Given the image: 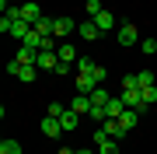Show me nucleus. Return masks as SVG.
Masks as SVG:
<instances>
[{
  "label": "nucleus",
  "mask_w": 157,
  "mask_h": 154,
  "mask_svg": "<svg viewBox=\"0 0 157 154\" xmlns=\"http://www.w3.org/2000/svg\"><path fill=\"white\" fill-rule=\"evenodd\" d=\"M140 42V32H136L133 21H122L119 25V46H136Z\"/></svg>",
  "instance_id": "obj_1"
},
{
  "label": "nucleus",
  "mask_w": 157,
  "mask_h": 154,
  "mask_svg": "<svg viewBox=\"0 0 157 154\" xmlns=\"http://www.w3.org/2000/svg\"><path fill=\"white\" fill-rule=\"evenodd\" d=\"M7 74H11V77H17V81H35V63H32V67H21V63H7Z\"/></svg>",
  "instance_id": "obj_2"
},
{
  "label": "nucleus",
  "mask_w": 157,
  "mask_h": 154,
  "mask_svg": "<svg viewBox=\"0 0 157 154\" xmlns=\"http://www.w3.org/2000/svg\"><path fill=\"white\" fill-rule=\"evenodd\" d=\"M35 63H39V70H56L59 67V56H56V49H42Z\"/></svg>",
  "instance_id": "obj_3"
},
{
  "label": "nucleus",
  "mask_w": 157,
  "mask_h": 154,
  "mask_svg": "<svg viewBox=\"0 0 157 154\" xmlns=\"http://www.w3.org/2000/svg\"><path fill=\"white\" fill-rule=\"evenodd\" d=\"M122 112H126V102H122V95H112V98H108V105H105V116H108V119H119Z\"/></svg>",
  "instance_id": "obj_4"
},
{
  "label": "nucleus",
  "mask_w": 157,
  "mask_h": 154,
  "mask_svg": "<svg viewBox=\"0 0 157 154\" xmlns=\"http://www.w3.org/2000/svg\"><path fill=\"white\" fill-rule=\"evenodd\" d=\"M21 18H25V21H28L32 28H35V21H39V18H42L39 4H35V0H25V4H21Z\"/></svg>",
  "instance_id": "obj_5"
},
{
  "label": "nucleus",
  "mask_w": 157,
  "mask_h": 154,
  "mask_svg": "<svg viewBox=\"0 0 157 154\" xmlns=\"http://www.w3.org/2000/svg\"><path fill=\"white\" fill-rule=\"evenodd\" d=\"M77 32H80V35H84V39H87V42H94V39H98V35H105V32H101V28H98V25H94V18H87V21H80V25H77Z\"/></svg>",
  "instance_id": "obj_6"
},
{
  "label": "nucleus",
  "mask_w": 157,
  "mask_h": 154,
  "mask_svg": "<svg viewBox=\"0 0 157 154\" xmlns=\"http://www.w3.org/2000/svg\"><path fill=\"white\" fill-rule=\"evenodd\" d=\"M35 60H39V53H35V49H28V46H21V49L14 53V63H21V67H32ZM35 67H39V63H35Z\"/></svg>",
  "instance_id": "obj_7"
},
{
  "label": "nucleus",
  "mask_w": 157,
  "mask_h": 154,
  "mask_svg": "<svg viewBox=\"0 0 157 154\" xmlns=\"http://www.w3.org/2000/svg\"><path fill=\"white\" fill-rule=\"evenodd\" d=\"M101 130H105L112 140H122V137H126V126L119 123V119H105V123H101Z\"/></svg>",
  "instance_id": "obj_8"
},
{
  "label": "nucleus",
  "mask_w": 157,
  "mask_h": 154,
  "mask_svg": "<svg viewBox=\"0 0 157 154\" xmlns=\"http://www.w3.org/2000/svg\"><path fill=\"white\" fill-rule=\"evenodd\" d=\"M94 88H101L98 81H94V74H77V91L80 95H91Z\"/></svg>",
  "instance_id": "obj_9"
},
{
  "label": "nucleus",
  "mask_w": 157,
  "mask_h": 154,
  "mask_svg": "<svg viewBox=\"0 0 157 154\" xmlns=\"http://www.w3.org/2000/svg\"><path fill=\"white\" fill-rule=\"evenodd\" d=\"M70 109L80 112V116H91V109H94V105H91V95H80V91H77V98L70 102Z\"/></svg>",
  "instance_id": "obj_10"
},
{
  "label": "nucleus",
  "mask_w": 157,
  "mask_h": 154,
  "mask_svg": "<svg viewBox=\"0 0 157 154\" xmlns=\"http://www.w3.org/2000/svg\"><path fill=\"white\" fill-rule=\"evenodd\" d=\"M42 133H45V137H59V133H63V123L56 119V116H45V119H42Z\"/></svg>",
  "instance_id": "obj_11"
},
{
  "label": "nucleus",
  "mask_w": 157,
  "mask_h": 154,
  "mask_svg": "<svg viewBox=\"0 0 157 154\" xmlns=\"http://www.w3.org/2000/svg\"><path fill=\"white\" fill-rule=\"evenodd\" d=\"M73 28H77V21H73V18H56V32H52V35H56V39H67Z\"/></svg>",
  "instance_id": "obj_12"
},
{
  "label": "nucleus",
  "mask_w": 157,
  "mask_h": 154,
  "mask_svg": "<svg viewBox=\"0 0 157 154\" xmlns=\"http://www.w3.org/2000/svg\"><path fill=\"white\" fill-rule=\"evenodd\" d=\"M56 56H59V63H77V49H73L70 42H59V46H56Z\"/></svg>",
  "instance_id": "obj_13"
},
{
  "label": "nucleus",
  "mask_w": 157,
  "mask_h": 154,
  "mask_svg": "<svg viewBox=\"0 0 157 154\" xmlns=\"http://www.w3.org/2000/svg\"><path fill=\"white\" fill-rule=\"evenodd\" d=\"M35 32L39 35H52L56 32V18H39V21H35ZM52 39H56V35H52Z\"/></svg>",
  "instance_id": "obj_14"
},
{
  "label": "nucleus",
  "mask_w": 157,
  "mask_h": 154,
  "mask_svg": "<svg viewBox=\"0 0 157 154\" xmlns=\"http://www.w3.org/2000/svg\"><path fill=\"white\" fill-rule=\"evenodd\" d=\"M119 123L126 126V133H129V130H136V123H140V112H136V109H126V112L119 116Z\"/></svg>",
  "instance_id": "obj_15"
},
{
  "label": "nucleus",
  "mask_w": 157,
  "mask_h": 154,
  "mask_svg": "<svg viewBox=\"0 0 157 154\" xmlns=\"http://www.w3.org/2000/svg\"><path fill=\"white\" fill-rule=\"evenodd\" d=\"M94 25H98L101 32H112V28H115V14H112V11H101V14L94 18Z\"/></svg>",
  "instance_id": "obj_16"
},
{
  "label": "nucleus",
  "mask_w": 157,
  "mask_h": 154,
  "mask_svg": "<svg viewBox=\"0 0 157 154\" xmlns=\"http://www.w3.org/2000/svg\"><path fill=\"white\" fill-rule=\"evenodd\" d=\"M59 123H63V130H77V123H80V112H73V109H67V112L59 116Z\"/></svg>",
  "instance_id": "obj_17"
},
{
  "label": "nucleus",
  "mask_w": 157,
  "mask_h": 154,
  "mask_svg": "<svg viewBox=\"0 0 157 154\" xmlns=\"http://www.w3.org/2000/svg\"><path fill=\"white\" fill-rule=\"evenodd\" d=\"M42 39H45V35H39V32L32 28V32L21 39V46H28V49H35V53H39V49H42Z\"/></svg>",
  "instance_id": "obj_18"
},
{
  "label": "nucleus",
  "mask_w": 157,
  "mask_h": 154,
  "mask_svg": "<svg viewBox=\"0 0 157 154\" xmlns=\"http://www.w3.org/2000/svg\"><path fill=\"white\" fill-rule=\"evenodd\" d=\"M28 32H32V25L25 21V18H21V21H14V25H11V39H17V42H21V39H25Z\"/></svg>",
  "instance_id": "obj_19"
},
{
  "label": "nucleus",
  "mask_w": 157,
  "mask_h": 154,
  "mask_svg": "<svg viewBox=\"0 0 157 154\" xmlns=\"http://www.w3.org/2000/svg\"><path fill=\"white\" fill-rule=\"evenodd\" d=\"M140 95H143V109H150V105L157 102V84H150V88H140Z\"/></svg>",
  "instance_id": "obj_20"
},
{
  "label": "nucleus",
  "mask_w": 157,
  "mask_h": 154,
  "mask_svg": "<svg viewBox=\"0 0 157 154\" xmlns=\"http://www.w3.org/2000/svg\"><path fill=\"white\" fill-rule=\"evenodd\" d=\"M73 67H77V74H91L98 63H91V56H77V63H73Z\"/></svg>",
  "instance_id": "obj_21"
},
{
  "label": "nucleus",
  "mask_w": 157,
  "mask_h": 154,
  "mask_svg": "<svg viewBox=\"0 0 157 154\" xmlns=\"http://www.w3.org/2000/svg\"><path fill=\"white\" fill-rule=\"evenodd\" d=\"M108 98L112 95H108L105 88H94V91H91V105H108Z\"/></svg>",
  "instance_id": "obj_22"
},
{
  "label": "nucleus",
  "mask_w": 157,
  "mask_h": 154,
  "mask_svg": "<svg viewBox=\"0 0 157 154\" xmlns=\"http://www.w3.org/2000/svg\"><path fill=\"white\" fill-rule=\"evenodd\" d=\"M0 154H21V144L17 140H4L0 144Z\"/></svg>",
  "instance_id": "obj_23"
},
{
  "label": "nucleus",
  "mask_w": 157,
  "mask_h": 154,
  "mask_svg": "<svg viewBox=\"0 0 157 154\" xmlns=\"http://www.w3.org/2000/svg\"><path fill=\"white\" fill-rule=\"evenodd\" d=\"M67 109H70V105H63V102H49V109H45V116H56V119H59V116L67 112Z\"/></svg>",
  "instance_id": "obj_24"
},
{
  "label": "nucleus",
  "mask_w": 157,
  "mask_h": 154,
  "mask_svg": "<svg viewBox=\"0 0 157 154\" xmlns=\"http://www.w3.org/2000/svg\"><path fill=\"white\" fill-rule=\"evenodd\" d=\"M98 154H119V140H105V144H98Z\"/></svg>",
  "instance_id": "obj_25"
},
{
  "label": "nucleus",
  "mask_w": 157,
  "mask_h": 154,
  "mask_svg": "<svg viewBox=\"0 0 157 154\" xmlns=\"http://www.w3.org/2000/svg\"><path fill=\"white\" fill-rule=\"evenodd\" d=\"M105 7H101V0H87V18H98Z\"/></svg>",
  "instance_id": "obj_26"
},
{
  "label": "nucleus",
  "mask_w": 157,
  "mask_h": 154,
  "mask_svg": "<svg viewBox=\"0 0 157 154\" xmlns=\"http://www.w3.org/2000/svg\"><path fill=\"white\" fill-rule=\"evenodd\" d=\"M140 49L150 56V53H157V39H140Z\"/></svg>",
  "instance_id": "obj_27"
},
{
  "label": "nucleus",
  "mask_w": 157,
  "mask_h": 154,
  "mask_svg": "<svg viewBox=\"0 0 157 154\" xmlns=\"http://www.w3.org/2000/svg\"><path fill=\"white\" fill-rule=\"evenodd\" d=\"M91 74H94V81H98V84H105V81H108V70H105V67H101V63H98V67H94V70H91Z\"/></svg>",
  "instance_id": "obj_28"
},
{
  "label": "nucleus",
  "mask_w": 157,
  "mask_h": 154,
  "mask_svg": "<svg viewBox=\"0 0 157 154\" xmlns=\"http://www.w3.org/2000/svg\"><path fill=\"white\" fill-rule=\"evenodd\" d=\"M126 88H140V74H129V77H122V91Z\"/></svg>",
  "instance_id": "obj_29"
},
{
  "label": "nucleus",
  "mask_w": 157,
  "mask_h": 154,
  "mask_svg": "<svg viewBox=\"0 0 157 154\" xmlns=\"http://www.w3.org/2000/svg\"><path fill=\"white\" fill-rule=\"evenodd\" d=\"M154 81H157V77L150 74V70H143V74H140V88H150V84H154Z\"/></svg>",
  "instance_id": "obj_30"
},
{
  "label": "nucleus",
  "mask_w": 157,
  "mask_h": 154,
  "mask_svg": "<svg viewBox=\"0 0 157 154\" xmlns=\"http://www.w3.org/2000/svg\"><path fill=\"white\" fill-rule=\"evenodd\" d=\"M70 67H73V63H59V67L52 70V74H56V77H67V74H70Z\"/></svg>",
  "instance_id": "obj_31"
},
{
  "label": "nucleus",
  "mask_w": 157,
  "mask_h": 154,
  "mask_svg": "<svg viewBox=\"0 0 157 154\" xmlns=\"http://www.w3.org/2000/svg\"><path fill=\"white\" fill-rule=\"evenodd\" d=\"M77 154H94V151H77Z\"/></svg>",
  "instance_id": "obj_32"
}]
</instances>
